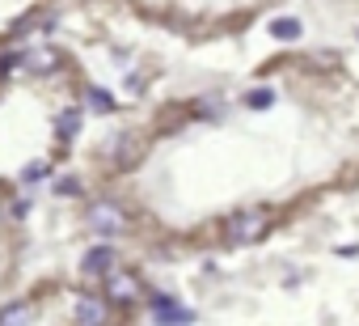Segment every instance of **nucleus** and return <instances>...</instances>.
I'll return each instance as SVG.
<instances>
[{
    "label": "nucleus",
    "mask_w": 359,
    "mask_h": 326,
    "mask_svg": "<svg viewBox=\"0 0 359 326\" xmlns=\"http://www.w3.org/2000/svg\"><path fill=\"white\" fill-rule=\"evenodd\" d=\"M266 229H271V212L245 208V212H233L224 221V242H262Z\"/></svg>",
    "instance_id": "obj_1"
},
{
    "label": "nucleus",
    "mask_w": 359,
    "mask_h": 326,
    "mask_svg": "<svg viewBox=\"0 0 359 326\" xmlns=\"http://www.w3.org/2000/svg\"><path fill=\"white\" fill-rule=\"evenodd\" d=\"M148 318H156V322H195V309H182L169 296H148Z\"/></svg>",
    "instance_id": "obj_2"
},
{
    "label": "nucleus",
    "mask_w": 359,
    "mask_h": 326,
    "mask_svg": "<svg viewBox=\"0 0 359 326\" xmlns=\"http://www.w3.org/2000/svg\"><path fill=\"white\" fill-rule=\"evenodd\" d=\"M114 263H118V259H114V250L102 242V246H93V250L81 259V275H89V280H102V275H106Z\"/></svg>",
    "instance_id": "obj_3"
},
{
    "label": "nucleus",
    "mask_w": 359,
    "mask_h": 326,
    "mask_svg": "<svg viewBox=\"0 0 359 326\" xmlns=\"http://www.w3.org/2000/svg\"><path fill=\"white\" fill-rule=\"evenodd\" d=\"M72 305H76V309H72L76 322H110V318H114L106 296H76Z\"/></svg>",
    "instance_id": "obj_4"
},
{
    "label": "nucleus",
    "mask_w": 359,
    "mask_h": 326,
    "mask_svg": "<svg viewBox=\"0 0 359 326\" xmlns=\"http://www.w3.org/2000/svg\"><path fill=\"white\" fill-rule=\"evenodd\" d=\"M271 34L279 43H296L304 34V26H300V18H271Z\"/></svg>",
    "instance_id": "obj_5"
},
{
    "label": "nucleus",
    "mask_w": 359,
    "mask_h": 326,
    "mask_svg": "<svg viewBox=\"0 0 359 326\" xmlns=\"http://www.w3.org/2000/svg\"><path fill=\"white\" fill-rule=\"evenodd\" d=\"M85 98H89V110H97V115H110V110H114V93H110V89L89 85V89H85Z\"/></svg>",
    "instance_id": "obj_6"
},
{
    "label": "nucleus",
    "mask_w": 359,
    "mask_h": 326,
    "mask_svg": "<svg viewBox=\"0 0 359 326\" xmlns=\"http://www.w3.org/2000/svg\"><path fill=\"white\" fill-rule=\"evenodd\" d=\"M241 102H245L250 110H266V106L275 102V89H271V85H258V89H250V93H241Z\"/></svg>",
    "instance_id": "obj_7"
},
{
    "label": "nucleus",
    "mask_w": 359,
    "mask_h": 326,
    "mask_svg": "<svg viewBox=\"0 0 359 326\" xmlns=\"http://www.w3.org/2000/svg\"><path fill=\"white\" fill-rule=\"evenodd\" d=\"M89 221H93V229H97V233H114V229H118V216H114V208H102V204L89 212Z\"/></svg>",
    "instance_id": "obj_8"
},
{
    "label": "nucleus",
    "mask_w": 359,
    "mask_h": 326,
    "mask_svg": "<svg viewBox=\"0 0 359 326\" xmlns=\"http://www.w3.org/2000/svg\"><path fill=\"white\" fill-rule=\"evenodd\" d=\"M55 191L60 195H81V183L76 178H55Z\"/></svg>",
    "instance_id": "obj_9"
},
{
    "label": "nucleus",
    "mask_w": 359,
    "mask_h": 326,
    "mask_svg": "<svg viewBox=\"0 0 359 326\" xmlns=\"http://www.w3.org/2000/svg\"><path fill=\"white\" fill-rule=\"evenodd\" d=\"M26 212H30V200H13V216H18V221H22V216H26Z\"/></svg>",
    "instance_id": "obj_10"
}]
</instances>
